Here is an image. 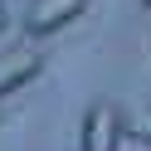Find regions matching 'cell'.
Segmentation results:
<instances>
[{
    "label": "cell",
    "mask_w": 151,
    "mask_h": 151,
    "mask_svg": "<svg viewBox=\"0 0 151 151\" xmlns=\"http://www.w3.org/2000/svg\"><path fill=\"white\" fill-rule=\"evenodd\" d=\"M127 137H137L141 146H151V107H146V112H137V117L127 122Z\"/></svg>",
    "instance_id": "277c9868"
},
{
    "label": "cell",
    "mask_w": 151,
    "mask_h": 151,
    "mask_svg": "<svg viewBox=\"0 0 151 151\" xmlns=\"http://www.w3.org/2000/svg\"><path fill=\"white\" fill-rule=\"evenodd\" d=\"M122 137H127V117L112 102H93L83 117V132H78V151H117Z\"/></svg>",
    "instance_id": "6da1fadb"
},
{
    "label": "cell",
    "mask_w": 151,
    "mask_h": 151,
    "mask_svg": "<svg viewBox=\"0 0 151 151\" xmlns=\"http://www.w3.org/2000/svg\"><path fill=\"white\" fill-rule=\"evenodd\" d=\"M141 5H146V10H151V0H141Z\"/></svg>",
    "instance_id": "8992f818"
},
{
    "label": "cell",
    "mask_w": 151,
    "mask_h": 151,
    "mask_svg": "<svg viewBox=\"0 0 151 151\" xmlns=\"http://www.w3.org/2000/svg\"><path fill=\"white\" fill-rule=\"evenodd\" d=\"M88 10V0H34L24 10V29L39 39V34H59L63 24H73L78 15Z\"/></svg>",
    "instance_id": "7a4b0ae2"
},
{
    "label": "cell",
    "mask_w": 151,
    "mask_h": 151,
    "mask_svg": "<svg viewBox=\"0 0 151 151\" xmlns=\"http://www.w3.org/2000/svg\"><path fill=\"white\" fill-rule=\"evenodd\" d=\"M39 68H44V54L39 49H24V44H20V49H5V54H0V98L15 93V88H24Z\"/></svg>",
    "instance_id": "3957f363"
},
{
    "label": "cell",
    "mask_w": 151,
    "mask_h": 151,
    "mask_svg": "<svg viewBox=\"0 0 151 151\" xmlns=\"http://www.w3.org/2000/svg\"><path fill=\"white\" fill-rule=\"evenodd\" d=\"M5 24H10V5L0 0V29H5Z\"/></svg>",
    "instance_id": "5b68a950"
}]
</instances>
